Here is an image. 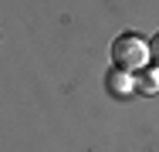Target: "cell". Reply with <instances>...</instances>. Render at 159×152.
<instances>
[{
    "instance_id": "obj_1",
    "label": "cell",
    "mask_w": 159,
    "mask_h": 152,
    "mask_svg": "<svg viewBox=\"0 0 159 152\" xmlns=\"http://www.w3.org/2000/svg\"><path fill=\"white\" fill-rule=\"evenodd\" d=\"M146 61H149V44L139 34H122L112 44V64L119 71H139Z\"/></svg>"
},
{
    "instance_id": "obj_2",
    "label": "cell",
    "mask_w": 159,
    "mask_h": 152,
    "mask_svg": "<svg viewBox=\"0 0 159 152\" xmlns=\"http://www.w3.org/2000/svg\"><path fill=\"white\" fill-rule=\"evenodd\" d=\"M129 88H132L129 71H115V74L108 78V91H112V95H129Z\"/></svg>"
},
{
    "instance_id": "obj_3",
    "label": "cell",
    "mask_w": 159,
    "mask_h": 152,
    "mask_svg": "<svg viewBox=\"0 0 159 152\" xmlns=\"http://www.w3.org/2000/svg\"><path fill=\"white\" fill-rule=\"evenodd\" d=\"M149 54H152V58L159 61V34H156V37H152V41H149Z\"/></svg>"
}]
</instances>
